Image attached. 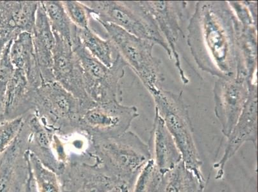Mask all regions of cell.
Returning a JSON list of instances; mask_svg holds the SVG:
<instances>
[{"label":"cell","mask_w":258,"mask_h":192,"mask_svg":"<svg viewBox=\"0 0 258 192\" xmlns=\"http://www.w3.org/2000/svg\"><path fill=\"white\" fill-rule=\"evenodd\" d=\"M187 26V44L199 69L219 78L236 76L240 23L228 2L199 1Z\"/></svg>","instance_id":"cell-1"},{"label":"cell","mask_w":258,"mask_h":192,"mask_svg":"<svg viewBox=\"0 0 258 192\" xmlns=\"http://www.w3.org/2000/svg\"><path fill=\"white\" fill-rule=\"evenodd\" d=\"M90 143L89 151L95 161L131 188L140 171L152 159L149 146L131 131L118 137L93 140Z\"/></svg>","instance_id":"cell-2"},{"label":"cell","mask_w":258,"mask_h":192,"mask_svg":"<svg viewBox=\"0 0 258 192\" xmlns=\"http://www.w3.org/2000/svg\"><path fill=\"white\" fill-rule=\"evenodd\" d=\"M151 94L156 105L155 111L163 119L174 139L183 163L206 183L202 170L203 161L197 148L188 107L183 98L182 92L175 93L159 87Z\"/></svg>","instance_id":"cell-3"},{"label":"cell","mask_w":258,"mask_h":192,"mask_svg":"<svg viewBox=\"0 0 258 192\" xmlns=\"http://www.w3.org/2000/svg\"><path fill=\"white\" fill-rule=\"evenodd\" d=\"M90 107L53 81L37 88L33 112L47 130L65 137L79 133L80 121Z\"/></svg>","instance_id":"cell-4"},{"label":"cell","mask_w":258,"mask_h":192,"mask_svg":"<svg viewBox=\"0 0 258 192\" xmlns=\"http://www.w3.org/2000/svg\"><path fill=\"white\" fill-rule=\"evenodd\" d=\"M96 22L111 23L139 38L160 46L173 59L170 49L143 1H82Z\"/></svg>","instance_id":"cell-5"},{"label":"cell","mask_w":258,"mask_h":192,"mask_svg":"<svg viewBox=\"0 0 258 192\" xmlns=\"http://www.w3.org/2000/svg\"><path fill=\"white\" fill-rule=\"evenodd\" d=\"M72 44L81 63L84 88L89 98L96 104L121 103L123 91L121 81L125 76L127 65L120 55L117 52L111 67L105 66L94 58L81 44L77 36V28Z\"/></svg>","instance_id":"cell-6"},{"label":"cell","mask_w":258,"mask_h":192,"mask_svg":"<svg viewBox=\"0 0 258 192\" xmlns=\"http://www.w3.org/2000/svg\"><path fill=\"white\" fill-rule=\"evenodd\" d=\"M98 23L104 27L107 38L112 42L117 52L149 92H153L161 87L159 84L165 81V78L161 72V60L153 55L156 44L133 36L111 23Z\"/></svg>","instance_id":"cell-7"},{"label":"cell","mask_w":258,"mask_h":192,"mask_svg":"<svg viewBox=\"0 0 258 192\" xmlns=\"http://www.w3.org/2000/svg\"><path fill=\"white\" fill-rule=\"evenodd\" d=\"M139 116L137 107L119 102L95 104L82 117L79 133L89 141L118 137L128 132L133 121Z\"/></svg>","instance_id":"cell-8"},{"label":"cell","mask_w":258,"mask_h":192,"mask_svg":"<svg viewBox=\"0 0 258 192\" xmlns=\"http://www.w3.org/2000/svg\"><path fill=\"white\" fill-rule=\"evenodd\" d=\"M248 82L247 77L241 75L215 81V114L225 137H228L242 113L249 94Z\"/></svg>","instance_id":"cell-9"},{"label":"cell","mask_w":258,"mask_h":192,"mask_svg":"<svg viewBox=\"0 0 258 192\" xmlns=\"http://www.w3.org/2000/svg\"><path fill=\"white\" fill-rule=\"evenodd\" d=\"M58 177L62 192H109L123 183L97 161L87 162L85 158L70 160Z\"/></svg>","instance_id":"cell-10"},{"label":"cell","mask_w":258,"mask_h":192,"mask_svg":"<svg viewBox=\"0 0 258 192\" xmlns=\"http://www.w3.org/2000/svg\"><path fill=\"white\" fill-rule=\"evenodd\" d=\"M145 8L158 25L159 31L165 39L175 58V65L184 85L189 79L182 67L177 45L183 34L182 20L187 2L184 1H143Z\"/></svg>","instance_id":"cell-11"},{"label":"cell","mask_w":258,"mask_h":192,"mask_svg":"<svg viewBox=\"0 0 258 192\" xmlns=\"http://www.w3.org/2000/svg\"><path fill=\"white\" fill-rule=\"evenodd\" d=\"M249 94L240 118L231 131L222 158L213 167L217 170L215 179H222L227 162L235 155L246 142H252L256 148L257 138V83L248 82Z\"/></svg>","instance_id":"cell-12"},{"label":"cell","mask_w":258,"mask_h":192,"mask_svg":"<svg viewBox=\"0 0 258 192\" xmlns=\"http://www.w3.org/2000/svg\"><path fill=\"white\" fill-rule=\"evenodd\" d=\"M53 34L55 39L52 67L54 81L84 104L93 106L96 103L87 95L84 88L83 69L78 57L73 50L72 44L55 33Z\"/></svg>","instance_id":"cell-13"},{"label":"cell","mask_w":258,"mask_h":192,"mask_svg":"<svg viewBox=\"0 0 258 192\" xmlns=\"http://www.w3.org/2000/svg\"><path fill=\"white\" fill-rule=\"evenodd\" d=\"M39 1H0V37L11 41L22 33H31Z\"/></svg>","instance_id":"cell-14"},{"label":"cell","mask_w":258,"mask_h":192,"mask_svg":"<svg viewBox=\"0 0 258 192\" xmlns=\"http://www.w3.org/2000/svg\"><path fill=\"white\" fill-rule=\"evenodd\" d=\"M152 160L162 174L181 162L182 156L165 123L155 111L149 144Z\"/></svg>","instance_id":"cell-15"},{"label":"cell","mask_w":258,"mask_h":192,"mask_svg":"<svg viewBox=\"0 0 258 192\" xmlns=\"http://www.w3.org/2000/svg\"><path fill=\"white\" fill-rule=\"evenodd\" d=\"M31 35L37 64L41 71L43 83L55 81L52 67L55 39L43 5L40 1L37 11L36 22Z\"/></svg>","instance_id":"cell-16"},{"label":"cell","mask_w":258,"mask_h":192,"mask_svg":"<svg viewBox=\"0 0 258 192\" xmlns=\"http://www.w3.org/2000/svg\"><path fill=\"white\" fill-rule=\"evenodd\" d=\"M37 88L24 72L15 69L9 82L1 121L10 120L34 111Z\"/></svg>","instance_id":"cell-17"},{"label":"cell","mask_w":258,"mask_h":192,"mask_svg":"<svg viewBox=\"0 0 258 192\" xmlns=\"http://www.w3.org/2000/svg\"><path fill=\"white\" fill-rule=\"evenodd\" d=\"M9 55L15 69L24 72L30 83L39 88L43 83L33 45L32 35L22 33L12 41Z\"/></svg>","instance_id":"cell-18"},{"label":"cell","mask_w":258,"mask_h":192,"mask_svg":"<svg viewBox=\"0 0 258 192\" xmlns=\"http://www.w3.org/2000/svg\"><path fill=\"white\" fill-rule=\"evenodd\" d=\"M205 186L182 161L162 174L158 192H205Z\"/></svg>","instance_id":"cell-19"},{"label":"cell","mask_w":258,"mask_h":192,"mask_svg":"<svg viewBox=\"0 0 258 192\" xmlns=\"http://www.w3.org/2000/svg\"><path fill=\"white\" fill-rule=\"evenodd\" d=\"M77 34L81 44L94 58L108 67L113 65L117 51L109 39H102L91 27L77 28Z\"/></svg>","instance_id":"cell-20"},{"label":"cell","mask_w":258,"mask_h":192,"mask_svg":"<svg viewBox=\"0 0 258 192\" xmlns=\"http://www.w3.org/2000/svg\"><path fill=\"white\" fill-rule=\"evenodd\" d=\"M27 157L37 192H62L57 173L44 165L29 149L27 150Z\"/></svg>","instance_id":"cell-21"},{"label":"cell","mask_w":258,"mask_h":192,"mask_svg":"<svg viewBox=\"0 0 258 192\" xmlns=\"http://www.w3.org/2000/svg\"><path fill=\"white\" fill-rule=\"evenodd\" d=\"M53 33L72 44L76 27L73 25L62 2L41 1Z\"/></svg>","instance_id":"cell-22"},{"label":"cell","mask_w":258,"mask_h":192,"mask_svg":"<svg viewBox=\"0 0 258 192\" xmlns=\"http://www.w3.org/2000/svg\"><path fill=\"white\" fill-rule=\"evenodd\" d=\"M161 175L151 159L140 171L131 192H158Z\"/></svg>","instance_id":"cell-23"},{"label":"cell","mask_w":258,"mask_h":192,"mask_svg":"<svg viewBox=\"0 0 258 192\" xmlns=\"http://www.w3.org/2000/svg\"><path fill=\"white\" fill-rule=\"evenodd\" d=\"M12 41L13 40L7 43L5 46L0 60V119L3 113L9 83L15 72V67L12 64L9 55Z\"/></svg>","instance_id":"cell-24"},{"label":"cell","mask_w":258,"mask_h":192,"mask_svg":"<svg viewBox=\"0 0 258 192\" xmlns=\"http://www.w3.org/2000/svg\"><path fill=\"white\" fill-rule=\"evenodd\" d=\"M62 4L73 25L79 29L90 27L91 11L82 1H62Z\"/></svg>","instance_id":"cell-25"},{"label":"cell","mask_w":258,"mask_h":192,"mask_svg":"<svg viewBox=\"0 0 258 192\" xmlns=\"http://www.w3.org/2000/svg\"><path fill=\"white\" fill-rule=\"evenodd\" d=\"M24 123V117L0 121V155L15 141Z\"/></svg>","instance_id":"cell-26"},{"label":"cell","mask_w":258,"mask_h":192,"mask_svg":"<svg viewBox=\"0 0 258 192\" xmlns=\"http://www.w3.org/2000/svg\"><path fill=\"white\" fill-rule=\"evenodd\" d=\"M29 175L30 171L29 172H28L27 173V174L22 175V177H21L20 180H19L17 184H16L14 192H23V188H24L25 182L26 181H27V180L28 179V177H29Z\"/></svg>","instance_id":"cell-27"},{"label":"cell","mask_w":258,"mask_h":192,"mask_svg":"<svg viewBox=\"0 0 258 192\" xmlns=\"http://www.w3.org/2000/svg\"><path fill=\"white\" fill-rule=\"evenodd\" d=\"M131 187L127 184L121 183L118 185L109 192H131Z\"/></svg>","instance_id":"cell-28"},{"label":"cell","mask_w":258,"mask_h":192,"mask_svg":"<svg viewBox=\"0 0 258 192\" xmlns=\"http://www.w3.org/2000/svg\"><path fill=\"white\" fill-rule=\"evenodd\" d=\"M8 43H9L8 41H7L6 40L2 38V37H0V60H1L2 53H3L5 46H6Z\"/></svg>","instance_id":"cell-29"}]
</instances>
